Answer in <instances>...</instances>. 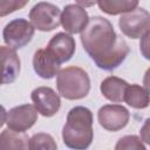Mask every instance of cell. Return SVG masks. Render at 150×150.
I'll return each instance as SVG.
<instances>
[{"instance_id": "1", "label": "cell", "mask_w": 150, "mask_h": 150, "mask_svg": "<svg viewBox=\"0 0 150 150\" xmlns=\"http://www.w3.org/2000/svg\"><path fill=\"white\" fill-rule=\"evenodd\" d=\"M81 42L86 53L103 70L117 68L130 50L125 40L116 34L111 22L102 16L89 19L81 32Z\"/></svg>"}, {"instance_id": "2", "label": "cell", "mask_w": 150, "mask_h": 150, "mask_svg": "<svg viewBox=\"0 0 150 150\" xmlns=\"http://www.w3.org/2000/svg\"><path fill=\"white\" fill-rule=\"evenodd\" d=\"M93 112L86 107H74L68 111L62 129V139L66 146L75 150L89 148L94 138Z\"/></svg>"}, {"instance_id": "3", "label": "cell", "mask_w": 150, "mask_h": 150, "mask_svg": "<svg viewBox=\"0 0 150 150\" xmlns=\"http://www.w3.org/2000/svg\"><path fill=\"white\" fill-rule=\"evenodd\" d=\"M56 87L59 94L67 100H81L90 90L88 73L75 66L66 67L56 74Z\"/></svg>"}, {"instance_id": "4", "label": "cell", "mask_w": 150, "mask_h": 150, "mask_svg": "<svg viewBox=\"0 0 150 150\" xmlns=\"http://www.w3.org/2000/svg\"><path fill=\"white\" fill-rule=\"evenodd\" d=\"M118 26L125 36L130 39H141L150 29V14L146 9L136 7L121 15Z\"/></svg>"}, {"instance_id": "5", "label": "cell", "mask_w": 150, "mask_h": 150, "mask_svg": "<svg viewBox=\"0 0 150 150\" xmlns=\"http://www.w3.org/2000/svg\"><path fill=\"white\" fill-rule=\"evenodd\" d=\"M35 28L30 21L19 18L9 21L2 32L5 43L13 49H20L28 45L34 35Z\"/></svg>"}, {"instance_id": "6", "label": "cell", "mask_w": 150, "mask_h": 150, "mask_svg": "<svg viewBox=\"0 0 150 150\" xmlns=\"http://www.w3.org/2000/svg\"><path fill=\"white\" fill-rule=\"evenodd\" d=\"M60 16V8L49 2H38L29 12L30 23L35 29L41 32H50L57 28L61 25Z\"/></svg>"}, {"instance_id": "7", "label": "cell", "mask_w": 150, "mask_h": 150, "mask_svg": "<svg viewBox=\"0 0 150 150\" xmlns=\"http://www.w3.org/2000/svg\"><path fill=\"white\" fill-rule=\"evenodd\" d=\"M97 118L100 125L108 131H118L127 127L130 114L121 104H105L98 109Z\"/></svg>"}, {"instance_id": "8", "label": "cell", "mask_w": 150, "mask_h": 150, "mask_svg": "<svg viewBox=\"0 0 150 150\" xmlns=\"http://www.w3.org/2000/svg\"><path fill=\"white\" fill-rule=\"evenodd\" d=\"M30 98L38 112L45 117H52L60 110V96L50 87L35 88L30 94Z\"/></svg>"}, {"instance_id": "9", "label": "cell", "mask_w": 150, "mask_h": 150, "mask_svg": "<svg viewBox=\"0 0 150 150\" xmlns=\"http://www.w3.org/2000/svg\"><path fill=\"white\" fill-rule=\"evenodd\" d=\"M38 121V110L34 104H21L7 111L6 124L14 131H27Z\"/></svg>"}, {"instance_id": "10", "label": "cell", "mask_w": 150, "mask_h": 150, "mask_svg": "<svg viewBox=\"0 0 150 150\" xmlns=\"http://www.w3.org/2000/svg\"><path fill=\"white\" fill-rule=\"evenodd\" d=\"M45 49L59 64H61V63L69 61L74 56L76 43H75L74 38L70 34L61 32V33L55 34L49 40Z\"/></svg>"}, {"instance_id": "11", "label": "cell", "mask_w": 150, "mask_h": 150, "mask_svg": "<svg viewBox=\"0 0 150 150\" xmlns=\"http://www.w3.org/2000/svg\"><path fill=\"white\" fill-rule=\"evenodd\" d=\"M89 21L87 11L80 5H67L60 16V23L69 34L81 33Z\"/></svg>"}, {"instance_id": "12", "label": "cell", "mask_w": 150, "mask_h": 150, "mask_svg": "<svg viewBox=\"0 0 150 150\" xmlns=\"http://www.w3.org/2000/svg\"><path fill=\"white\" fill-rule=\"evenodd\" d=\"M21 62L15 49L0 46V86L12 83L20 73Z\"/></svg>"}, {"instance_id": "13", "label": "cell", "mask_w": 150, "mask_h": 150, "mask_svg": "<svg viewBox=\"0 0 150 150\" xmlns=\"http://www.w3.org/2000/svg\"><path fill=\"white\" fill-rule=\"evenodd\" d=\"M34 71L45 80L53 79L60 70V64L47 53L46 49H38L33 56Z\"/></svg>"}, {"instance_id": "14", "label": "cell", "mask_w": 150, "mask_h": 150, "mask_svg": "<svg viewBox=\"0 0 150 150\" xmlns=\"http://www.w3.org/2000/svg\"><path fill=\"white\" fill-rule=\"evenodd\" d=\"M129 83L120 77L116 76H108L105 77L100 86V90L102 95L114 102V103H120L123 102V96H124V90Z\"/></svg>"}, {"instance_id": "15", "label": "cell", "mask_w": 150, "mask_h": 150, "mask_svg": "<svg viewBox=\"0 0 150 150\" xmlns=\"http://www.w3.org/2000/svg\"><path fill=\"white\" fill-rule=\"evenodd\" d=\"M29 149V137L25 131L5 129L0 134V150Z\"/></svg>"}, {"instance_id": "16", "label": "cell", "mask_w": 150, "mask_h": 150, "mask_svg": "<svg viewBox=\"0 0 150 150\" xmlns=\"http://www.w3.org/2000/svg\"><path fill=\"white\" fill-rule=\"evenodd\" d=\"M123 101L135 109H145L149 105V93L139 84H128L124 90Z\"/></svg>"}, {"instance_id": "17", "label": "cell", "mask_w": 150, "mask_h": 150, "mask_svg": "<svg viewBox=\"0 0 150 150\" xmlns=\"http://www.w3.org/2000/svg\"><path fill=\"white\" fill-rule=\"evenodd\" d=\"M138 1L139 0H97L96 2L102 12L109 15H117L135 9Z\"/></svg>"}, {"instance_id": "18", "label": "cell", "mask_w": 150, "mask_h": 150, "mask_svg": "<svg viewBox=\"0 0 150 150\" xmlns=\"http://www.w3.org/2000/svg\"><path fill=\"white\" fill-rule=\"evenodd\" d=\"M29 149H43V150H55L57 149V144L55 143L53 136L45 132H39L33 135L29 138Z\"/></svg>"}, {"instance_id": "19", "label": "cell", "mask_w": 150, "mask_h": 150, "mask_svg": "<svg viewBox=\"0 0 150 150\" xmlns=\"http://www.w3.org/2000/svg\"><path fill=\"white\" fill-rule=\"evenodd\" d=\"M116 150H145V145L143 144L142 139L135 135H128L118 139L117 144L115 145Z\"/></svg>"}, {"instance_id": "20", "label": "cell", "mask_w": 150, "mask_h": 150, "mask_svg": "<svg viewBox=\"0 0 150 150\" xmlns=\"http://www.w3.org/2000/svg\"><path fill=\"white\" fill-rule=\"evenodd\" d=\"M29 0H0V16H6L23 8Z\"/></svg>"}, {"instance_id": "21", "label": "cell", "mask_w": 150, "mask_h": 150, "mask_svg": "<svg viewBox=\"0 0 150 150\" xmlns=\"http://www.w3.org/2000/svg\"><path fill=\"white\" fill-rule=\"evenodd\" d=\"M81 7H91L96 4L97 0H75Z\"/></svg>"}, {"instance_id": "22", "label": "cell", "mask_w": 150, "mask_h": 150, "mask_svg": "<svg viewBox=\"0 0 150 150\" xmlns=\"http://www.w3.org/2000/svg\"><path fill=\"white\" fill-rule=\"evenodd\" d=\"M6 116H7V111H6V109L0 104V128L6 123Z\"/></svg>"}]
</instances>
